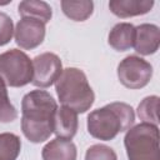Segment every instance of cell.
Instances as JSON below:
<instances>
[{"instance_id":"2e32d148","label":"cell","mask_w":160,"mask_h":160,"mask_svg":"<svg viewBox=\"0 0 160 160\" xmlns=\"http://www.w3.org/2000/svg\"><path fill=\"white\" fill-rule=\"evenodd\" d=\"M21 150V140L12 132L0 134V160H16Z\"/></svg>"},{"instance_id":"9a60e30c","label":"cell","mask_w":160,"mask_h":160,"mask_svg":"<svg viewBox=\"0 0 160 160\" xmlns=\"http://www.w3.org/2000/svg\"><path fill=\"white\" fill-rule=\"evenodd\" d=\"M60 5L65 16L74 21H85L94 11V2L91 0H62Z\"/></svg>"},{"instance_id":"8992f818","label":"cell","mask_w":160,"mask_h":160,"mask_svg":"<svg viewBox=\"0 0 160 160\" xmlns=\"http://www.w3.org/2000/svg\"><path fill=\"white\" fill-rule=\"evenodd\" d=\"M118 78L125 88L138 90L150 82L152 66L138 55H129L118 65Z\"/></svg>"},{"instance_id":"3957f363","label":"cell","mask_w":160,"mask_h":160,"mask_svg":"<svg viewBox=\"0 0 160 160\" xmlns=\"http://www.w3.org/2000/svg\"><path fill=\"white\" fill-rule=\"evenodd\" d=\"M55 90L62 106L70 108L78 114L86 112L94 104L95 94L85 72L78 68L62 69L55 81Z\"/></svg>"},{"instance_id":"e0dca14e","label":"cell","mask_w":160,"mask_h":160,"mask_svg":"<svg viewBox=\"0 0 160 160\" xmlns=\"http://www.w3.org/2000/svg\"><path fill=\"white\" fill-rule=\"evenodd\" d=\"M159 96L158 95H151L146 96L145 99L141 100V102L138 106V116L142 122L158 125L159 124V118H158V110H159Z\"/></svg>"},{"instance_id":"277c9868","label":"cell","mask_w":160,"mask_h":160,"mask_svg":"<svg viewBox=\"0 0 160 160\" xmlns=\"http://www.w3.org/2000/svg\"><path fill=\"white\" fill-rule=\"evenodd\" d=\"M129 160H159L158 125L140 122L131 126L124 138Z\"/></svg>"},{"instance_id":"4fadbf2b","label":"cell","mask_w":160,"mask_h":160,"mask_svg":"<svg viewBox=\"0 0 160 160\" xmlns=\"http://www.w3.org/2000/svg\"><path fill=\"white\" fill-rule=\"evenodd\" d=\"M135 26L130 22H119L109 32L108 42L116 51L130 50L134 45Z\"/></svg>"},{"instance_id":"5bb4252c","label":"cell","mask_w":160,"mask_h":160,"mask_svg":"<svg viewBox=\"0 0 160 160\" xmlns=\"http://www.w3.org/2000/svg\"><path fill=\"white\" fill-rule=\"evenodd\" d=\"M21 18L36 19L44 24L49 22L52 16V9L46 1L41 0H24L18 6Z\"/></svg>"},{"instance_id":"52a82bcc","label":"cell","mask_w":160,"mask_h":160,"mask_svg":"<svg viewBox=\"0 0 160 160\" xmlns=\"http://www.w3.org/2000/svg\"><path fill=\"white\" fill-rule=\"evenodd\" d=\"M62 64L60 58L54 52H42L32 59V80L36 88L51 86L61 75Z\"/></svg>"},{"instance_id":"9c48e42d","label":"cell","mask_w":160,"mask_h":160,"mask_svg":"<svg viewBox=\"0 0 160 160\" xmlns=\"http://www.w3.org/2000/svg\"><path fill=\"white\" fill-rule=\"evenodd\" d=\"M160 45V29L155 24H141L135 26L132 48L140 55H152Z\"/></svg>"},{"instance_id":"7c38bea8","label":"cell","mask_w":160,"mask_h":160,"mask_svg":"<svg viewBox=\"0 0 160 160\" xmlns=\"http://www.w3.org/2000/svg\"><path fill=\"white\" fill-rule=\"evenodd\" d=\"M41 156L42 160H76L78 150L71 140L55 138L42 148Z\"/></svg>"},{"instance_id":"6da1fadb","label":"cell","mask_w":160,"mask_h":160,"mask_svg":"<svg viewBox=\"0 0 160 160\" xmlns=\"http://www.w3.org/2000/svg\"><path fill=\"white\" fill-rule=\"evenodd\" d=\"M58 110L55 99L45 90H32L21 100V131L24 136L39 144L54 132V116Z\"/></svg>"},{"instance_id":"ffe728a7","label":"cell","mask_w":160,"mask_h":160,"mask_svg":"<svg viewBox=\"0 0 160 160\" xmlns=\"http://www.w3.org/2000/svg\"><path fill=\"white\" fill-rule=\"evenodd\" d=\"M14 35V24L9 15L0 11V46L10 42Z\"/></svg>"},{"instance_id":"ba28073f","label":"cell","mask_w":160,"mask_h":160,"mask_svg":"<svg viewBox=\"0 0 160 160\" xmlns=\"http://www.w3.org/2000/svg\"><path fill=\"white\" fill-rule=\"evenodd\" d=\"M15 42L25 50H32L45 39V24L31 18H21L15 29Z\"/></svg>"},{"instance_id":"7a4b0ae2","label":"cell","mask_w":160,"mask_h":160,"mask_svg":"<svg viewBox=\"0 0 160 160\" xmlns=\"http://www.w3.org/2000/svg\"><path fill=\"white\" fill-rule=\"evenodd\" d=\"M134 121V109L126 102L115 101L92 110L88 115V131L98 140L110 141L119 132L128 131Z\"/></svg>"},{"instance_id":"30bf717a","label":"cell","mask_w":160,"mask_h":160,"mask_svg":"<svg viewBox=\"0 0 160 160\" xmlns=\"http://www.w3.org/2000/svg\"><path fill=\"white\" fill-rule=\"evenodd\" d=\"M78 126L79 120L76 111L66 106L58 108L54 116V132L56 138L71 140L76 135Z\"/></svg>"},{"instance_id":"8fae6325","label":"cell","mask_w":160,"mask_h":160,"mask_svg":"<svg viewBox=\"0 0 160 160\" xmlns=\"http://www.w3.org/2000/svg\"><path fill=\"white\" fill-rule=\"evenodd\" d=\"M154 6L152 0H111L109 1L110 11L118 18L126 19L148 14Z\"/></svg>"},{"instance_id":"ac0fdd59","label":"cell","mask_w":160,"mask_h":160,"mask_svg":"<svg viewBox=\"0 0 160 160\" xmlns=\"http://www.w3.org/2000/svg\"><path fill=\"white\" fill-rule=\"evenodd\" d=\"M18 118V111L11 104L6 85L0 79V122H11Z\"/></svg>"},{"instance_id":"d6986e66","label":"cell","mask_w":160,"mask_h":160,"mask_svg":"<svg viewBox=\"0 0 160 160\" xmlns=\"http://www.w3.org/2000/svg\"><path fill=\"white\" fill-rule=\"evenodd\" d=\"M85 160H118V156L110 146L104 144H95L86 150Z\"/></svg>"},{"instance_id":"5b68a950","label":"cell","mask_w":160,"mask_h":160,"mask_svg":"<svg viewBox=\"0 0 160 160\" xmlns=\"http://www.w3.org/2000/svg\"><path fill=\"white\" fill-rule=\"evenodd\" d=\"M0 79L10 88H21L32 80V60L20 49L0 54Z\"/></svg>"}]
</instances>
